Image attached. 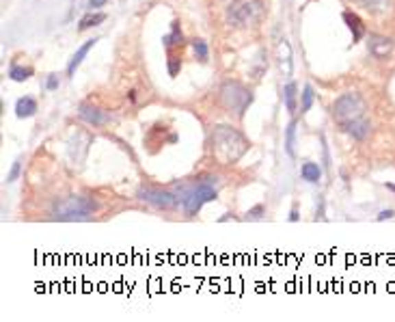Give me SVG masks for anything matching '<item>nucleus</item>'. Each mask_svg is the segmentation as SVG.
<instances>
[{
  "label": "nucleus",
  "mask_w": 395,
  "mask_h": 322,
  "mask_svg": "<svg viewBox=\"0 0 395 322\" xmlns=\"http://www.w3.org/2000/svg\"><path fill=\"white\" fill-rule=\"evenodd\" d=\"M248 141L240 130L231 126H216L212 130V152L221 165H233L248 152Z\"/></svg>",
  "instance_id": "obj_1"
},
{
  "label": "nucleus",
  "mask_w": 395,
  "mask_h": 322,
  "mask_svg": "<svg viewBox=\"0 0 395 322\" xmlns=\"http://www.w3.org/2000/svg\"><path fill=\"white\" fill-rule=\"evenodd\" d=\"M212 178L208 180H201L197 184H188V186H182L178 190V197H180V208L188 214V216H195L206 203L210 201H216L218 197V188L214 182H210Z\"/></svg>",
  "instance_id": "obj_2"
},
{
  "label": "nucleus",
  "mask_w": 395,
  "mask_h": 322,
  "mask_svg": "<svg viewBox=\"0 0 395 322\" xmlns=\"http://www.w3.org/2000/svg\"><path fill=\"white\" fill-rule=\"evenodd\" d=\"M97 210V203L86 195H71L56 203L54 218L56 221H89L91 214Z\"/></svg>",
  "instance_id": "obj_3"
},
{
  "label": "nucleus",
  "mask_w": 395,
  "mask_h": 322,
  "mask_svg": "<svg viewBox=\"0 0 395 322\" xmlns=\"http://www.w3.org/2000/svg\"><path fill=\"white\" fill-rule=\"evenodd\" d=\"M365 111H368V104H365V100L359 93H355V91L342 93L337 100L333 102V108H331L335 122L339 124V128H344L350 122L363 119Z\"/></svg>",
  "instance_id": "obj_4"
},
{
  "label": "nucleus",
  "mask_w": 395,
  "mask_h": 322,
  "mask_svg": "<svg viewBox=\"0 0 395 322\" xmlns=\"http://www.w3.org/2000/svg\"><path fill=\"white\" fill-rule=\"evenodd\" d=\"M263 0H231L227 7V22L233 26H253L263 18Z\"/></svg>",
  "instance_id": "obj_5"
},
{
  "label": "nucleus",
  "mask_w": 395,
  "mask_h": 322,
  "mask_svg": "<svg viewBox=\"0 0 395 322\" xmlns=\"http://www.w3.org/2000/svg\"><path fill=\"white\" fill-rule=\"evenodd\" d=\"M221 100L227 111H233L238 117H244L248 106L253 104V93L238 80H227L221 87Z\"/></svg>",
  "instance_id": "obj_6"
},
{
  "label": "nucleus",
  "mask_w": 395,
  "mask_h": 322,
  "mask_svg": "<svg viewBox=\"0 0 395 322\" xmlns=\"http://www.w3.org/2000/svg\"><path fill=\"white\" fill-rule=\"evenodd\" d=\"M136 197L149 206L158 208V210H175L180 208V197L178 193H169V190L156 188V186H141L136 190Z\"/></svg>",
  "instance_id": "obj_7"
},
{
  "label": "nucleus",
  "mask_w": 395,
  "mask_h": 322,
  "mask_svg": "<svg viewBox=\"0 0 395 322\" xmlns=\"http://www.w3.org/2000/svg\"><path fill=\"white\" fill-rule=\"evenodd\" d=\"M276 65H279L281 76L289 80L294 74V52H291V46L285 37L279 39V46H276Z\"/></svg>",
  "instance_id": "obj_8"
},
{
  "label": "nucleus",
  "mask_w": 395,
  "mask_h": 322,
  "mask_svg": "<svg viewBox=\"0 0 395 322\" xmlns=\"http://www.w3.org/2000/svg\"><path fill=\"white\" fill-rule=\"evenodd\" d=\"M78 117L82 122H86L89 126L97 128V126H106L110 122V115H106L101 108L93 106V104H80L78 108Z\"/></svg>",
  "instance_id": "obj_9"
},
{
  "label": "nucleus",
  "mask_w": 395,
  "mask_h": 322,
  "mask_svg": "<svg viewBox=\"0 0 395 322\" xmlns=\"http://www.w3.org/2000/svg\"><path fill=\"white\" fill-rule=\"evenodd\" d=\"M368 48H370V54L374 58H387L393 50V39L389 37H380V35H374L370 37L368 41Z\"/></svg>",
  "instance_id": "obj_10"
},
{
  "label": "nucleus",
  "mask_w": 395,
  "mask_h": 322,
  "mask_svg": "<svg viewBox=\"0 0 395 322\" xmlns=\"http://www.w3.org/2000/svg\"><path fill=\"white\" fill-rule=\"evenodd\" d=\"M97 41H99V37H93V39H89V41H84L82 46L74 52V56H71L69 63H67V76H74V74H76V69H78L80 63L84 61V56L91 52V48L95 46Z\"/></svg>",
  "instance_id": "obj_11"
},
{
  "label": "nucleus",
  "mask_w": 395,
  "mask_h": 322,
  "mask_svg": "<svg viewBox=\"0 0 395 322\" xmlns=\"http://www.w3.org/2000/svg\"><path fill=\"white\" fill-rule=\"evenodd\" d=\"M342 130H344V133H348L352 139H357V141H365V139H368V137L372 135V124L363 117V119H357V122L346 124Z\"/></svg>",
  "instance_id": "obj_12"
},
{
  "label": "nucleus",
  "mask_w": 395,
  "mask_h": 322,
  "mask_svg": "<svg viewBox=\"0 0 395 322\" xmlns=\"http://www.w3.org/2000/svg\"><path fill=\"white\" fill-rule=\"evenodd\" d=\"M344 22L348 24V28L352 31V43H359L363 37H365V33H368V28H365V24H363V20L357 16V13H352V11H344Z\"/></svg>",
  "instance_id": "obj_13"
},
{
  "label": "nucleus",
  "mask_w": 395,
  "mask_h": 322,
  "mask_svg": "<svg viewBox=\"0 0 395 322\" xmlns=\"http://www.w3.org/2000/svg\"><path fill=\"white\" fill-rule=\"evenodd\" d=\"M37 111L39 106L33 95H24L16 102V117H20V119H28V117H33Z\"/></svg>",
  "instance_id": "obj_14"
},
{
  "label": "nucleus",
  "mask_w": 395,
  "mask_h": 322,
  "mask_svg": "<svg viewBox=\"0 0 395 322\" xmlns=\"http://www.w3.org/2000/svg\"><path fill=\"white\" fill-rule=\"evenodd\" d=\"M163 46H165L167 50L182 48V46H184V33H182V26H180L178 20L171 24V33L163 37Z\"/></svg>",
  "instance_id": "obj_15"
},
{
  "label": "nucleus",
  "mask_w": 395,
  "mask_h": 322,
  "mask_svg": "<svg viewBox=\"0 0 395 322\" xmlns=\"http://www.w3.org/2000/svg\"><path fill=\"white\" fill-rule=\"evenodd\" d=\"M283 102H285V108L289 113H294L296 106H298V84L294 80H289L285 87H283Z\"/></svg>",
  "instance_id": "obj_16"
},
{
  "label": "nucleus",
  "mask_w": 395,
  "mask_h": 322,
  "mask_svg": "<svg viewBox=\"0 0 395 322\" xmlns=\"http://www.w3.org/2000/svg\"><path fill=\"white\" fill-rule=\"evenodd\" d=\"M352 3L370 13H387L391 9V0H352Z\"/></svg>",
  "instance_id": "obj_17"
},
{
  "label": "nucleus",
  "mask_w": 395,
  "mask_h": 322,
  "mask_svg": "<svg viewBox=\"0 0 395 322\" xmlns=\"http://www.w3.org/2000/svg\"><path fill=\"white\" fill-rule=\"evenodd\" d=\"M300 175H302V180L304 182H309V184H320L322 180V167L318 163H302L300 167Z\"/></svg>",
  "instance_id": "obj_18"
},
{
  "label": "nucleus",
  "mask_w": 395,
  "mask_h": 322,
  "mask_svg": "<svg viewBox=\"0 0 395 322\" xmlns=\"http://www.w3.org/2000/svg\"><path fill=\"white\" fill-rule=\"evenodd\" d=\"M101 22H106V13H101V11H91V13H86V16H82V20L78 22V31H89V28L93 26H99Z\"/></svg>",
  "instance_id": "obj_19"
},
{
  "label": "nucleus",
  "mask_w": 395,
  "mask_h": 322,
  "mask_svg": "<svg viewBox=\"0 0 395 322\" xmlns=\"http://www.w3.org/2000/svg\"><path fill=\"white\" fill-rule=\"evenodd\" d=\"M285 152L289 158H296V122H289L285 130Z\"/></svg>",
  "instance_id": "obj_20"
},
{
  "label": "nucleus",
  "mask_w": 395,
  "mask_h": 322,
  "mask_svg": "<svg viewBox=\"0 0 395 322\" xmlns=\"http://www.w3.org/2000/svg\"><path fill=\"white\" fill-rule=\"evenodd\" d=\"M313 102H315V91H313V87L311 84H304L302 87V93H300V113H309L311 106H313Z\"/></svg>",
  "instance_id": "obj_21"
},
{
  "label": "nucleus",
  "mask_w": 395,
  "mask_h": 322,
  "mask_svg": "<svg viewBox=\"0 0 395 322\" xmlns=\"http://www.w3.org/2000/svg\"><path fill=\"white\" fill-rule=\"evenodd\" d=\"M35 74L33 71V67H22V65H13L11 69H9V78L13 80V82H24V80H28Z\"/></svg>",
  "instance_id": "obj_22"
},
{
  "label": "nucleus",
  "mask_w": 395,
  "mask_h": 322,
  "mask_svg": "<svg viewBox=\"0 0 395 322\" xmlns=\"http://www.w3.org/2000/svg\"><path fill=\"white\" fill-rule=\"evenodd\" d=\"M190 46H193V52H195V56L199 58L201 63H206L210 58V48L203 39H193V41H190Z\"/></svg>",
  "instance_id": "obj_23"
},
{
  "label": "nucleus",
  "mask_w": 395,
  "mask_h": 322,
  "mask_svg": "<svg viewBox=\"0 0 395 322\" xmlns=\"http://www.w3.org/2000/svg\"><path fill=\"white\" fill-rule=\"evenodd\" d=\"M167 69H169V76L175 78L180 74V69H182V58L180 56H169V63H167Z\"/></svg>",
  "instance_id": "obj_24"
},
{
  "label": "nucleus",
  "mask_w": 395,
  "mask_h": 322,
  "mask_svg": "<svg viewBox=\"0 0 395 322\" xmlns=\"http://www.w3.org/2000/svg\"><path fill=\"white\" fill-rule=\"evenodd\" d=\"M20 173H22V158H16L13 160V165L7 173V182H16L20 178Z\"/></svg>",
  "instance_id": "obj_25"
},
{
  "label": "nucleus",
  "mask_w": 395,
  "mask_h": 322,
  "mask_svg": "<svg viewBox=\"0 0 395 322\" xmlns=\"http://www.w3.org/2000/svg\"><path fill=\"white\" fill-rule=\"evenodd\" d=\"M263 214H266V206H255V208H251L246 212V221H259V218H263Z\"/></svg>",
  "instance_id": "obj_26"
},
{
  "label": "nucleus",
  "mask_w": 395,
  "mask_h": 322,
  "mask_svg": "<svg viewBox=\"0 0 395 322\" xmlns=\"http://www.w3.org/2000/svg\"><path fill=\"white\" fill-rule=\"evenodd\" d=\"M58 84H61V78H58L56 74H50V76H48V82H46V89H48V91H56Z\"/></svg>",
  "instance_id": "obj_27"
},
{
  "label": "nucleus",
  "mask_w": 395,
  "mask_h": 322,
  "mask_svg": "<svg viewBox=\"0 0 395 322\" xmlns=\"http://www.w3.org/2000/svg\"><path fill=\"white\" fill-rule=\"evenodd\" d=\"M106 3H108V0H86V7L93 11V9H99V7H106Z\"/></svg>",
  "instance_id": "obj_28"
},
{
  "label": "nucleus",
  "mask_w": 395,
  "mask_h": 322,
  "mask_svg": "<svg viewBox=\"0 0 395 322\" xmlns=\"http://www.w3.org/2000/svg\"><path fill=\"white\" fill-rule=\"evenodd\" d=\"M395 216V212L393 210H383V212H380L376 218H378V221H385V218H393Z\"/></svg>",
  "instance_id": "obj_29"
},
{
  "label": "nucleus",
  "mask_w": 395,
  "mask_h": 322,
  "mask_svg": "<svg viewBox=\"0 0 395 322\" xmlns=\"http://www.w3.org/2000/svg\"><path fill=\"white\" fill-rule=\"evenodd\" d=\"M298 218H300V216H298V210L294 208V210H291V212H289V221H291V223H296V221H298Z\"/></svg>",
  "instance_id": "obj_30"
},
{
  "label": "nucleus",
  "mask_w": 395,
  "mask_h": 322,
  "mask_svg": "<svg viewBox=\"0 0 395 322\" xmlns=\"http://www.w3.org/2000/svg\"><path fill=\"white\" fill-rule=\"evenodd\" d=\"M387 188H391V190H395V184H387Z\"/></svg>",
  "instance_id": "obj_31"
}]
</instances>
